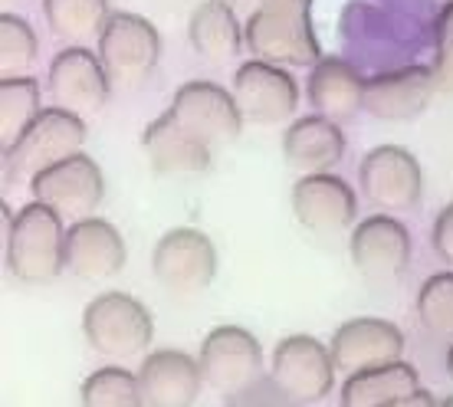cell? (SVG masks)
Masks as SVG:
<instances>
[{
  "label": "cell",
  "instance_id": "9c48e42d",
  "mask_svg": "<svg viewBox=\"0 0 453 407\" xmlns=\"http://www.w3.org/2000/svg\"><path fill=\"white\" fill-rule=\"evenodd\" d=\"M204 385L220 391V395H234L240 388L253 385L263 378V345L257 342L253 332L243 326H217L211 328L201 342V355H197Z\"/></svg>",
  "mask_w": 453,
  "mask_h": 407
},
{
  "label": "cell",
  "instance_id": "d6a6232c",
  "mask_svg": "<svg viewBox=\"0 0 453 407\" xmlns=\"http://www.w3.org/2000/svg\"><path fill=\"white\" fill-rule=\"evenodd\" d=\"M385 407H437V401H434L431 391L418 388V391H411V395L397 397V401H388Z\"/></svg>",
  "mask_w": 453,
  "mask_h": 407
},
{
  "label": "cell",
  "instance_id": "3957f363",
  "mask_svg": "<svg viewBox=\"0 0 453 407\" xmlns=\"http://www.w3.org/2000/svg\"><path fill=\"white\" fill-rule=\"evenodd\" d=\"M82 335L92 349L125 362L135 358L155 339V319L135 296L128 293H103L96 296L82 312Z\"/></svg>",
  "mask_w": 453,
  "mask_h": 407
},
{
  "label": "cell",
  "instance_id": "7a4b0ae2",
  "mask_svg": "<svg viewBox=\"0 0 453 407\" xmlns=\"http://www.w3.org/2000/svg\"><path fill=\"white\" fill-rule=\"evenodd\" d=\"M4 260L17 283L43 286L66 270V227L46 204H27L11 237L4 240Z\"/></svg>",
  "mask_w": 453,
  "mask_h": 407
},
{
  "label": "cell",
  "instance_id": "ac0fdd59",
  "mask_svg": "<svg viewBox=\"0 0 453 407\" xmlns=\"http://www.w3.org/2000/svg\"><path fill=\"white\" fill-rule=\"evenodd\" d=\"M135 374L145 407H191L204 385L197 358L174 349H158L145 355Z\"/></svg>",
  "mask_w": 453,
  "mask_h": 407
},
{
  "label": "cell",
  "instance_id": "484cf974",
  "mask_svg": "<svg viewBox=\"0 0 453 407\" xmlns=\"http://www.w3.org/2000/svg\"><path fill=\"white\" fill-rule=\"evenodd\" d=\"M40 112H43L40 82L30 80V76L0 80V148L11 151L17 145V138L34 125V119Z\"/></svg>",
  "mask_w": 453,
  "mask_h": 407
},
{
  "label": "cell",
  "instance_id": "836d02e7",
  "mask_svg": "<svg viewBox=\"0 0 453 407\" xmlns=\"http://www.w3.org/2000/svg\"><path fill=\"white\" fill-rule=\"evenodd\" d=\"M226 4H230V7H234V11H243L250 17V13L253 11H260L263 4H270V0H226Z\"/></svg>",
  "mask_w": 453,
  "mask_h": 407
},
{
  "label": "cell",
  "instance_id": "30bf717a",
  "mask_svg": "<svg viewBox=\"0 0 453 407\" xmlns=\"http://www.w3.org/2000/svg\"><path fill=\"white\" fill-rule=\"evenodd\" d=\"M358 188L378 211H411L424 191V171L418 158L401 145H378L358 165Z\"/></svg>",
  "mask_w": 453,
  "mask_h": 407
},
{
  "label": "cell",
  "instance_id": "8fae6325",
  "mask_svg": "<svg viewBox=\"0 0 453 407\" xmlns=\"http://www.w3.org/2000/svg\"><path fill=\"white\" fill-rule=\"evenodd\" d=\"M168 115L211 148L234 142L243 128V115H240L234 92H226L217 82H184L171 96Z\"/></svg>",
  "mask_w": 453,
  "mask_h": 407
},
{
  "label": "cell",
  "instance_id": "4fadbf2b",
  "mask_svg": "<svg viewBox=\"0 0 453 407\" xmlns=\"http://www.w3.org/2000/svg\"><path fill=\"white\" fill-rule=\"evenodd\" d=\"M46 89L57 99L59 109L86 119V115H96L105 105L112 80H109L99 53H92L86 46H66L50 63Z\"/></svg>",
  "mask_w": 453,
  "mask_h": 407
},
{
  "label": "cell",
  "instance_id": "ba28073f",
  "mask_svg": "<svg viewBox=\"0 0 453 407\" xmlns=\"http://www.w3.org/2000/svg\"><path fill=\"white\" fill-rule=\"evenodd\" d=\"M30 191H34V201L57 211L63 217V224H80L103 204L105 178L103 168L86 151H80V155L53 165V168L40 171L30 181Z\"/></svg>",
  "mask_w": 453,
  "mask_h": 407
},
{
  "label": "cell",
  "instance_id": "8992f818",
  "mask_svg": "<svg viewBox=\"0 0 453 407\" xmlns=\"http://www.w3.org/2000/svg\"><path fill=\"white\" fill-rule=\"evenodd\" d=\"M151 273L171 296H197L214 283L217 250L207 234L194 227H174L155 243Z\"/></svg>",
  "mask_w": 453,
  "mask_h": 407
},
{
  "label": "cell",
  "instance_id": "d590c367",
  "mask_svg": "<svg viewBox=\"0 0 453 407\" xmlns=\"http://www.w3.org/2000/svg\"><path fill=\"white\" fill-rule=\"evenodd\" d=\"M437 407H453V395H450V397H443V401H437Z\"/></svg>",
  "mask_w": 453,
  "mask_h": 407
},
{
  "label": "cell",
  "instance_id": "1f68e13d",
  "mask_svg": "<svg viewBox=\"0 0 453 407\" xmlns=\"http://www.w3.org/2000/svg\"><path fill=\"white\" fill-rule=\"evenodd\" d=\"M431 243L437 250V257L453 266V204H447L441 214H437V220H434Z\"/></svg>",
  "mask_w": 453,
  "mask_h": 407
},
{
  "label": "cell",
  "instance_id": "f1b7e54d",
  "mask_svg": "<svg viewBox=\"0 0 453 407\" xmlns=\"http://www.w3.org/2000/svg\"><path fill=\"white\" fill-rule=\"evenodd\" d=\"M418 316L427 332L453 339V270L424 280L418 293Z\"/></svg>",
  "mask_w": 453,
  "mask_h": 407
},
{
  "label": "cell",
  "instance_id": "e575fe53",
  "mask_svg": "<svg viewBox=\"0 0 453 407\" xmlns=\"http://www.w3.org/2000/svg\"><path fill=\"white\" fill-rule=\"evenodd\" d=\"M447 374L453 378V345H450V351H447Z\"/></svg>",
  "mask_w": 453,
  "mask_h": 407
},
{
  "label": "cell",
  "instance_id": "277c9868",
  "mask_svg": "<svg viewBox=\"0 0 453 407\" xmlns=\"http://www.w3.org/2000/svg\"><path fill=\"white\" fill-rule=\"evenodd\" d=\"M86 145V122L66 109H43L34 125L17 138L11 151H4L7 161V178H30L34 181L40 171L53 168L59 161L80 155Z\"/></svg>",
  "mask_w": 453,
  "mask_h": 407
},
{
  "label": "cell",
  "instance_id": "52a82bcc",
  "mask_svg": "<svg viewBox=\"0 0 453 407\" xmlns=\"http://www.w3.org/2000/svg\"><path fill=\"white\" fill-rule=\"evenodd\" d=\"M335 372L339 368L332 362L329 345H322L312 335H286L273 349V381L283 388L299 407L329 397V391L335 388Z\"/></svg>",
  "mask_w": 453,
  "mask_h": 407
},
{
  "label": "cell",
  "instance_id": "4316f807",
  "mask_svg": "<svg viewBox=\"0 0 453 407\" xmlns=\"http://www.w3.org/2000/svg\"><path fill=\"white\" fill-rule=\"evenodd\" d=\"M82 407H145L138 374L122 365H105L82 381L80 388Z\"/></svg>",
  "mask_w": 453,
  "mask_h": 407
},
{
  "label": "cell",
  "instance_id": "7402d4cb",
  "mask_svg": "<svg viewBox=\"0 0 453 407\" xmlns=\"http://www.w3.org/2000/svg\"><path fill=\"white\" fill-rule=\"evenodd\" d=\"M306 96L316 115H326L332 122H345L362 109L365 80L362 73L345 59L326 57L319 59L306 82Z\"/></svg>",
  "mask_w": 453,
  "mask_h": 407
},
{
  "label": "cell",
  "instance_id": "6da1fadb",
  "mask_svg": "<svg viewBox=\"0 0 453 407\" xmlns=\"http://www.w3.org/2000/svg\"><path fill=\"white\" fill-rule=\"evenodd\" d=\"M250 53L276 66H316L319 36L312 30V0H270L243 27Z\"/></svg>",
  "mask_w": 453,
  "mask_h": 407
},
{
  "label": "cell",
  "instance_id": "d6986e66",
  "mask_svg": "<svg viewBox=\"0 0 453 407\" xmlns=\"http://www.w3.org/2000/svg\"><path fill=\"white\" fill-rule=\"evenodd\" d=\"M128 260L122 234L103 217H86L66 230V270L80 280L99 283L122 270Z\"/></svg>",
  "mask_w": 453,
  "mask_h": 407
},
{
  "label": "cell",
  "instance_id": "e0dca14e",
  "mask_svg": "<svg viewBox=\"0 0 453 407\" xmlns=\"http://www.w3.org/2000/svg\"><path fill=\"white\" fill-rule=\"evenodd\" d=\"M329 351L339 372L355 374L374 365L397 362L404 355V332L385 319H349L335 328Z\"/></svg>",
  "mask_w": 453,
  "mask_h": 407
},
{
  "label": "cell",
  "instance_id": "7c38bea8",
  "mask_svg": "<svg viewBox=\"0 0 453 407\" xmlns=\"http://www.w3.org/2000/svg\"><path fill=\"white\" fill-rule=\"evenodd\" d=\"M234 99L240 105L243 122L253 125H283L296 115L299 105V86L276 63L250 59L234 73Z\"/></svg>",
  "mask_w": 453,
  "mask_h": 407
},
{
  "label": "cell",
  "instance_id": "83f0119b",
  "mask_svg": "<svg viewBox=\"0 0 453 407\" xmlns=\"http://www.w3.org/2000/svg\"><path fill=\"white\" fill-rule=\"evenodd\" d=\"M40 57L34 27L17 13H0V80H20Z\"/></svg>",
  "mask_w": 453,
  "mask_h": 407
},
{
  "label": "cell",
  "instance_id": "5bb4252c",
  "mask_svg": "<svg viewBox=\"0 0 453 407\" xmlns=\"http://www.w3.org/2000/svg\"><path fill=\"white\" fill-rule=\"evenodd\" d=\"M349 253L355 270L362 273L368 283H395L411 263L408 227L388 214L365 217L362 224L351 230Z\"/></svg>",
  "mask_w": 453,
  "mask_h": 407
},
{
  "label": "cell",
  "instance_id": "ffe728a7",
  "mask_svg": "<svg viewBox=\"0 0 453 407\" xmlns=\"http://www.w3.org/2000/svg\"><path fill=\"white\" fill-rule=\"evenodd\" d=\"M142 145L151 161V168L168 178H184V174H201L211 168L214 148L204 145L197 135H191L181 122H174L168 112L158 115L155 122L142 132Z\"/></svg>",
  "mask_w": 453,
  "mask_h": 407
},
{
  "label": "cell",
  "instance_id": "f546056e",
  "mask_svg": "<svg viewBox=\"0 0 453 407\" xmlns=\"http://www.w3.org/2000/svg\"><path fill=\"white\" fill-rule=\"evenodd\" d=\"M434 82L437 92L453 96V4H447L434 23Z\"/></svg>",
  "mask_w": 453,
  "mask_h": 407
},
{
  "label": "cell",
  "instance_id": "cb8c5ba5",
  "mask_svg": "<svg viewBox=\"0 0 453 407\" xmlns=\"http://www.w3.org/2000/svg\"><path fill=\"white\" fill-rule=\"evenodd\" d=\"M418 388V372L408 362L397 358V362L374 365V368L349 374L339 391V401L342 407H385L388 401H397V397L411 395Z\"/></svg>",
  "mask_w": 453,
  "mask_h": 407
},
{
  "label": "cell",
  "instance_id": "9a60e30c",
  "mask_svg": "<svg viewBox=\"0 0 453 407\" xmlns=\"http://www.w3.org/2000/svg\"><path fill=\"white\" fill-rule=\"evenodd\" d=\"M434 92H437V82L427 66L388 69V73H374L372 80H365L362 109L385 122H408L427 109Z\"/></svg>",
  "mask_w": 453,
  "mask_h": 407
},
{
  "label": "cell",
  "instance_id": "44dd1931",
  "mask_svg": "<svg viewBox=\"0 0 453 407\" xmlns=\"http://www.w3.org/2000/svg\"><path fill=\"white\" fill-rule=\"evenodd\" d=\"M283 155L289 168H296L299 174H326L345 155V135L339 122H332L326 115H306L286 125Z\"/></svg>",
  "mask_w": 453,
  "mask_h": 407
},
{
  "label": "cell",
  "instance_id": "d4e9b609",
  "mask_svg": "<svg viewBox=\"0 0 453 407\" xmlns=\"http://www.w3.org/2000/svg\"><path fill=\"white\" fill-rule=\"evenodd\" d=\"M43 17L59 43L82 46L99 40L109 23V0H43Z\"/></svg>",
  "mask_w": 453,
  "mask_h": 407
},
{
  "label": "cell",
  "instance_id": "4dcf8cb0",
  "mask_svg": "<svg viewBox=\"0 0 453 407\" xmlns=\"http://www.w3.org/2000/svg\"><path fill=\"white\" fill-rule=\"evenodd\" d=\"M220 407H299V404L273 381V374H263L253 385L240 388L234 395H224V404Z\"/></svg>",
  "mask_w": 453,
  "mask_h": 407
},
{
  "label": "cell",
  "instance_id": "2e32d148",
  "mask_svg": "<svg viewBox=\"0 0 453 407\" xmlns=\"http://www.w3.org/2000/svg\"><path fill=\"white\" fill-rule=\"evenodd\" d=\"M358 211L351 184L339 174H303L293 184V214L312 234H339Z\"/></svg>",
  "mask_w": 453,
  "mask_h": 407
},
{
  "label": "cell",
  "instance_id": "5b68a950",
  "mask_svg": "<svg viewBox=\"0 0 453 407\" xmlns=\"http://www.w3.org/2000/svg\"><path fill=\"white\" fill-rule=\"evenodd\" d=\"M99 59L112 86L132 89L151 76V69L161 59V36L158 30L138 17V13L119 11L109 17L103 36H99Z\"/></svg>",
  "mask_w": 453,
  "mask_h": 407
},
{
  "label": "cell",
  "instance_id": "8d00e7d4",
  "mask_svg": "<svg viewBox=\"0 0 453 407\" xmlns=\"http://www.w3.org/2000/svg\"><path fill=\"white\" fill-rule=\"evenodd\" d=\"M4 4H20V0H4Z\"/></svg>",
  "mask_w": 453,
  "mask_h": 407
},
{
  "label": "cell",
  "instance_id": "603a6c76",
  "mask_svg": "<svg viewBox=\"0 0 453 407\" xmlns=\"http://www.w3.org/2000/svg\"><path fill=\"white\" fill-rule=\"evenodd\" d=\"M188 36L197 57L207 63H226L243 50V30H240L237 11L226 0H204L197 11L191 13L188 23Z\"/></svg>",
  "mask_w": 453,
  "mask_h": 407
}]
</instances>
